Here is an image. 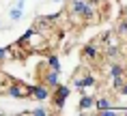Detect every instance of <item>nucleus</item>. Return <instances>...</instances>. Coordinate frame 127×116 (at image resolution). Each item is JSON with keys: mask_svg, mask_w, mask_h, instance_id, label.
Masks as SVG:
<instances>
[{"mask_svg": "<svg viewBox=\"0 0 127 116\" xmlns=\"http://www.w3.org/2000/svg\"><path fill=\"white\" fill-rule=\"evenodd\" d=\"M71 84H58V86H54L52 93H50V101L54 103V108H56V112H60V110L65 108V101H67V97L71 95Z\"/></svg>", "mask_w": 127, "mask_h": 116, "instance_id": "nucleus-1", "label": "nucleus"}, {"mask_svg": "<svg viewBox=\"0 0 127 116\" xmlns=\"http://www.w3.org/2000/svg\"><path fill=\"white\" fill-rule=\"evenodd\" d=\"M91 86H97V75L95 73H78L71 80V88L80 90V93H84L86 88H91Z\"/></svg>", "mask_w": 127, "mask_h": 116, "instance_id": "nucleus-2", "label": "nucleus"}, {"mask_svg": "<svg viewBox=\"0 0 127 116\" xmlns=\"http://www.w3.org/2000/svg\"><path fill=\"white\" fill-rule=\"evenodd\" d=\"M9 97H13V99H28L30 97V84L22 82V80H11Z\"/></svg>", "mask_w": 127, "mask_h": 116, "instance_id": "nucleus-3", "label": "nucleus"}, {"mask_svg": "<svg viewBox=\"0 0 127 116\" xmlns=\"http://www.w3.org/2000/svg\"><path fill=\"white\" fill-rule=\"evenodd\" d=\"M50 93L52 90L47 88L45 84H30V97H34V101H50Z\"/></svg>", "mask_w": 127, "mask_h": 116, "instance_id": "nucleus-4", "label": "nucleus"}, {"mask_svg": "<svg viewBox=\"0 0 127 116\" xmlns=\"http://www.w3.org/2000/svg\"><path fill=\"white\" fill-rule=\"evenodd\" d=\"M84 9H86V0H69V17L71 20H80L82 22V13H84ZM84 24V22H82Z\"/></svg>", "mask_w": 127, "mask_h": 116, "instance_id": "nucleus-5", "label": "nucleus"}, {"mask_svg": "<svg viewBox=\"0 0 127 116\" xmlns=\"http://www.w3.org/2000/svg\"><path fill=\"white\" fill-rule=\"evenodd\" d=\"M82 58L84 60H88V62H95L97 58H99V54H101V49H99V45L97 43H86V45H82Z\"/></svg>", "mask_w": 127, "mask_h": 116, "instance_id": "nucleus-6", "label": "nucleus"}, {"mask_svg": "<svg viewBox=\"0 0 127 116\" xmlns=\"http://www.w3.org/2000/svg\"><path fill=\"white\" fill-rule=\"evenodd\" d=\"M41 84H45L47 88L52 90L54 86H58V84H60V73H58V71H52V69H45V73L41 75Z\"/></svg>", "mask_w": 127, "mask_h": 116, "instance_id": "nucleus-7", "label": "nucleus"}, {"mask_svg": "<svg viewBox=\"0 0 127 116\" xmlns=\"http://www.w3.org/2000/svg\"><path fill=\"white\" fill-rule=\"evenodd\" d=\"M43 67H45V69H52V71H58V73H60V71H63L60 56H58V54H54V52H52V54H47V56H45V60H43Z\"/></svg>", "mask_w": 127, "mask_h": 116, "instance_id": "nucleus-8", "label": "nucleus"}, {"mask_svg": "<svg viewBox=\"0 0 127 116\" xmlns=\"http://www.w3.org/2000/svg\"><path fill=\"white\" fill-rule=\"evenodd\" d=\"M93 105H95V97L88 95V93H80L78 110H80V112H86V110H93Z\"/></svg>", "mask_w": 127, "mask_h": 116, "instance_id": "nucleus-9", "label": "nucleus"}, {"mask_svg": "<svg viewBox=\"0 0 127 116\" xmlns=\"http://www.w3.org/2000/svg\"><path fill=\"white\" fill-rule=\"evenodd\" d=\"M108 75H110V77H114V75H127V67L123 62H119V60H112L108 65Z\"/></svg>", "mask_w": 127, "mask_h": 116, "instance_id": "nucleus-10", "label": "nucleus"}, {"mask_svg": "<svg viewBox=\"0 0 127 116\" xmlns=\"http://www.w3.org/2000/svg\"><path fill=\"white\" fill-rule=\"evenodd\" d=\"M103 56H106L110 62H112V60H119V58H121V45H106Z\"/></svg>", "mask_w": 127, "mask_h": 116, "instance_id": "nucleus-11", "label": "nucleus"}, {"mask_svg": "<svg viewBox=\"0 0 127 116\" xmlns=\"http://www.w3.org/2000/svg\"><path fill=\"white\" fill-rule=\"evenodd\" d=\"M93 108L97 110V112L112 108V99H110V97H95V105H93Z\"/></svg>", "mask_w": 127, "mask_h": 116, "instance_id": "nucleus-12", "label": "nucleus"}, {"mask_svg": "<svg viewBox=\"0 0 127 116\" xmlns=\"http://www.w3.org/2000/svg\"><path fill=\"white\" fill-rule=\"evenodd\" d=\"M11 75H7V73H2L0 71V95H9V86H11Z\"/></svg>", "mask_w": 127, "mask_h": 116, "instance_id": "nucleus-13", "label": "nucleus"}, {"mask_svg": "<svg viewBox=\"0 0 127 116\" xmlns=\"http://www.w3.org/2000/svg\"><path fill=\"white\" fill-rule=\"evenodd\" d=\"M22 17H24V11H22V9H17V7L9 9V20H11V22H20Z\"/></svg>", "mask_w": 127, "mask_h": 116, "instance_id": "nucleus-14", "label": "nucleus"}, {"mask_svg": "<svg viewBox=\"0 0 127 116\" xmlns=\"http://www.w3.org/2000/svg\"><path fill=\"white\" fill-rule=\"evenodd\" d=\"M114 32L119 34V37H127V17L119 20V24H116V30H114Z\"/></svg>", "mask_w": 127, "mask_h": 116, "instance_id": "nucleus-15", "label": "nucleus"}, {"mask_svg": "<svg viewBox=\"0 0 127 116\" xmlns=\"http://www.w3.org/2000/svg\"><path fill=\"white\" fill-rule=\"evenodd\" d=\"M125 80H127V75H114V77H110V84H112V90L121 88V86L125 84Z\"/></svg>", "mask_w": 127, "mask_h": 116, "instance_id": "nucleus-16", "label": "nucleus"}, {"mask_svg": "<svg viewBox=\"0 0 127 116\" xmlns=\"http://www.w3.org/2000/svg\"><path fill=\"white\" fill-rule=\"evenodd\" d=\"M24 114H30V116H47L50 110L47 108H32V110H24Z\"/></svg>", "mask_w": 127, "mask_h": 116, "instance_id": "nucleus-17", "label": "nucleus"}, {"mask_svg": "<svg viewBox=\"0 0 127 116\" xmlns=\"http://www.w3.org/2000/svg\"><path fill=\"white\" fill-rule=\"evenodd\" d=\"M9 58V47H0V65Z\"/></svg>", "mask_w": 127, "mask_h": 116, "instance_id": "nucleus-18", "label": "nucleus"}, {"mask_svg": "<svg viewBox=\"0 0 127 116\" xmlns=\"http://www.w3.org/2000/svg\"><path fill=\"white\" fill-rule=\"evenodd\" d=\"M116 93H119V95H123V97H127V80H125V84H123L121 88H116Z\"/></svg>", "mask_w": 127, "mask_h": 116, "instance_id": "nucleus-19", "label": "nucleus"}, {"mask_svg": "<svg viewBox=\"0 0 127 116\" xmlns=\"http://www.w3.org/2000/svg\"><path fill=\"white\" fill-rule=\"evenodd\" d=\"M15 7L24 11V7H26V0H15Z\"/></svg>", "mask_w": 127, "mask_h": 116, "instance_id": "nucleus-20", "label": "nucleus"}, {"mask_svg": "<svg viewBox=\"0 0 127 116\" xmlns=\"http://www.w3.org/2000/svg\"><path fill=\"white\" fill-rule=\"evenodd\" d=\"M52 2H65V0H52Z\"/></svg>", "mask_w": 127, "mask_h": 116, "instance_id": "nucleus-21", "label": "nucleus"}, {"mask_svg": "<svg viewBox=\"0 0 127 116\" xmlns=\"http://www.w3.org/2000/svg\"><path fill=\"white\" fill-rule=\"evenodd\" d=\"M0 28H2V22H0Z\"/></svg>", "mask_w": 127, "mask_h": 116, "instance_id": "nucleus-22", "label": "nucleus"}]
</instances>
